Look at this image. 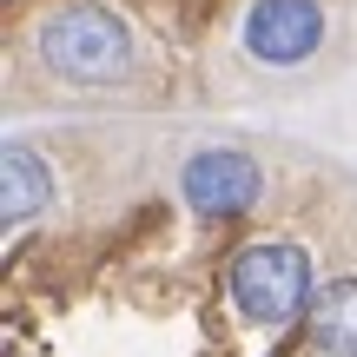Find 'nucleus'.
<instances>
[{
    "instance_id": "1",
    "label": "nucleus",
    "mask_w": 357,
    "mask_h": 357,
    "mask_svg": "<svg viewBox=\"0 0 357 357\" xmlns=\"http://www.w3.org/2000/svg\"><path fill=\"white\" fill-rule=\"evenodd\" d=\"M40 60H47V73L73 79V86H119L132 73V26L100 0L60 7L40 26Z\"/></svg>"
},
{
    "instance_id": "2",
    "label": "nucleus",
    "mask_w": 357,
    "mask_h": 357,
    "mask_svg": "<svg viewBox=\"0 0 357 357\" xmlns=\"http://www.w3.org/2000/svg\"><path fill=\"white\" fill-rule=\"evenodd\" d=\"M225 284H231V305H238V318L245 324H284V318H298V311H311V252L305 245H291V238H258V245H245L238 258H231V271H225Z\"/></svg>"
},
{
    "instance_id": "3",
    "label": "nucleus",
    "mask_w": 357,
    "mask_h": 357,
    "mask_svg": "<svg viewBox=\"0 0 357 357\" xmlns=\"http://www.w3.org/2000/svg\"><path fill=\"white\" fill-rule=\"evenodd\" d=\"M178 192H185L192 218L205 225H225V218H245L258 199H265V172L238 153V146H199L178 172Z\"/></svg>"
},
{
    "instance_id": "4",
    "label": "nucleus",
    "mask_w": 357,
    "mask_h": 357,
    "mask_svg": "<svg viewBox=\"0 0 357 357\" xmlns=\"http://www.w3.org/2000/svg\"><path fill=\"white\" fill-rule=\"evenodd\" d=\"M324 47L318 0H252L245 7V53L258 66H305Z\"/></svg>"
},
{
    "instance_id": "5",
    "label": "nucleus",
    "mask_w": 357,
    "mask_h": 357,
    "mask_svg": "<svg viewBox=\"0 0 357 357\" xmlns=\"http://www.w3.org/2000/svg\"><path fill=\"white\" fill-rule=\"evenodd\" d=\"M47 205H53L47 159H40L26 139H7L0 146V218H7V225H33Z\"/></svg>"
},
{
    "instance_id": "6",
    "label": "nucleus",
    "mask_w": 357,
    "mask_h": 357,
    "mask_svg": "<svg viewBox=\"0 0 357 357\" xmlns=\"http://www.w3.org/2000/svg\"><path fill=\"white\" fill-rule=\"evenodd\" d=\"M305 324H311V344H318V357H357V278L318 284V298H311Z\"/></svg>"
}]
</instances>
